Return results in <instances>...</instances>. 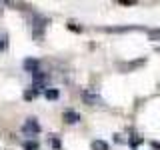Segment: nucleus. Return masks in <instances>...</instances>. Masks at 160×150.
<instances>
[{
  "mask_svg": "<svg viewBox=\"0 0 160 150\" xmlns=\"http://www.w3.org/2000/svg\"><path fill=\"white\" fill-rule=\"evenodd\" d=\"M48 24V18H44V16H36L32 20V36L34 38H42V34H44V26Z\"/></svg>",
  "mask_w": 160,
  "mask_h": 150,
  "instance_id": "f257e3e1",
  "label": "nucleus"
},
{
  "mask_svg": "<svg viewBox=\"0 0 160 150\" xmlns=\"http://www.w3.org/2000/svg\"><path fill=\"white\" fill-rule=\"evenodd\" d=\"M82 100L90 106H94V104H102V98L98 96L96 90H82Z\"/></svg>",
  "mask_w": 160,
  "mask_h": 150,
  "instance_id": "f03ea898",
  "label": "nucleus"
},
{
  "mask_svg": "<svg viewBox=\"0 0 160 150\" xmlns=\"http://www.w3.org/2000/svg\"><path fill=\"white\" fill-rule=\"evenodd\" d=\"M22 132L26 134V136L38 134V132H40V124L36 122V118H28L26 122H24V126H22Z\"/></svg>",
  "mask_w": 160,
  "mask_h": 150,
  "instance_id": "7ed1b4c3",
  "label": "nucleus"
},
{
  "mask_svg": "<svg viewBox=\"0 0 160 150\" xmlns=\"http://www.w3.org/2000/svg\"><path fill=\"white\" fill-rule=\"evenodd\" d=\"M24 70L30 74H36L38 70H40V64H38V60L36 58H26L24 60Z\"/></svg>",
  "mask_w": 160,
  "mask_h": 150,
  "instance_id": "20e7f679",
  "label": "nucleus"
},
{
  "mask_svg": "<svg viewBox=\"0 0 160 150\" xmlns=\"http://www.w3.org/2000/svg\"><path fill=\"white\" fill-rule=\"evenodd\" d=\"M62 120L66 124H76V122H80V114L74 112V110H66V112L62 114Z\"/></svg>",
  "mask_w": 160,
  "mask_h": 150,
  "instance_id": "39448f33",
  "label": "nucleus"
},
{
  "mask_svg": "<svg viewBox=\"0 0 160 150\" xmlns=\"http://www.w3.org/2000/svg\"><path fill=\"white\" fill-rule=\"evenodd\" d=\"M92 150H108V144L104 140H94L92 142Z\"/></svg>",
  "mask_w": 160,
  "mask_h": 150,
  "instance_id": "423d86ee",
  "label": "nucleus"
},
{
  "mask_svg": "<svg viewBox=\"0 0 160 150\" xmlns=\"http://www.w3.org/2000/svg\"><path fill=\"white\" fill-rule=\"evenodd\" d=\"M44 96H46L48 100H56V98H58V90H56V88H46Z\"/></svg>",
  "mask_w": 160,
  "mask_h": 150,
  "instance_id": "0eeeda50",
  "label": "nucleus"
},
{
  "mask_svg": "<svg viewBox=\"0 0 160 150\" xmlns=\"http://www.w3.org/2000/svg\"><path fill=\"white\" fill-rule=\"evenodd\" d=\"M24 150H38V142L36 140H26L24 142Z\"/></svg>",
  "mask_w": 160,
  "mask_h": 150,
  "instance_id": "6e6552de",
  "label": "nucleus"
},
{
  "mask_svg": "<svg viewBox=\"0 0 160 150\" xmlns=\"http://www.w3.org/2000/svg\"><path fill=\"white\" fill-rule=\"evenodd\" d=\"M36 96H38V90L36 88H34V90H26V92H24V98H26V100H34Z\"/></svg>",
  "mask_w": 160,
  "mask_h": 150,
  "instance_id": "1a4fd4ad",
  "label": "nucleus"
},
{
  "mask_svg": "<svg viewBox=\"0 0 160 150\" xmlns=\"http://www.w3.org/2000/svg\"><path fill=\"white\" fill-rule=\"evenodd\" d=\"M150 40H160V30H150Z\"/></svg>",
  "mask_w": 160,
  "mask_h": 150,
  "instance_id": "9d476101",
  "label": "nucleus"
},
{
  "mask_svg": "<svg viewBox=\"0 0 160 150\" xmlns=\"http://www.w3.org/2000/svg\"><path fill=\"white\" fill-rule=\"evenodd\" d=\"M6 48V34H0V50Z\"/></svg>",
  "mask_w": 160,
  "mask_h": 150,
  "instance_id": "9b49d317",
  "label": "nucleus"
},
{
  "mask_svg": "<svg viewBox=\"0 0 160 150\" xmlns=\"http://www.w3.org/2000/svg\"><path fill=\"white\" fill-rule=\"evenodd\" d=\"M68 28H70V30H74V32H82V26H76L74 22H70V24H68Z\"/></svg>",
  "mask_w": 160,
  "mask_h": 150,
  "instance_id": "f8f14e48",
  "label": "nucleus"
},
{
  "mask_svg": "<svg viewBox=\"0 0 160 150\" xmlns=\"http://www.w3.org/2000/svg\"><path fill=\"white\" fill-rule=\"evenodd\" d=\"M140 142H142V138H130V144H132V146H138Z\"/></svg>",
  "mask_w": 160,
  "mask_h": 150,
  "instance_id": "ddd939ff",
  "label": "nucleus"
},
{
  "mask_svg": "<svg viewBox=\"0 0 160 150\" xmlns=\"http://www.w3.org/2000/svg\"><path fill=\"white\" fill-rule=\"evenodd\" d=\"M52 146L54 148H60V140L58 138H52Z\"/></svg>",
  "mask_w": 160,
  "mask_h": 150,
  "instance_id": "4468645a",
  "label": "nucleus"
},
{
  "mask_svg": "<svg viewBox=\"0 0 160 150\" xmlns=\"http://www.w3.org/2000/svg\"><path fill=\"white\" fill-rule=\"evenodd\" d=\"M152 148H154V150H160V144H158V142H152Z\"/></svg>",
  "mask_w": 160,
  "mask_h": 150,
  "instance_id": "2eb2a0df",
  "label": "nucleus"
}]
</instances>
